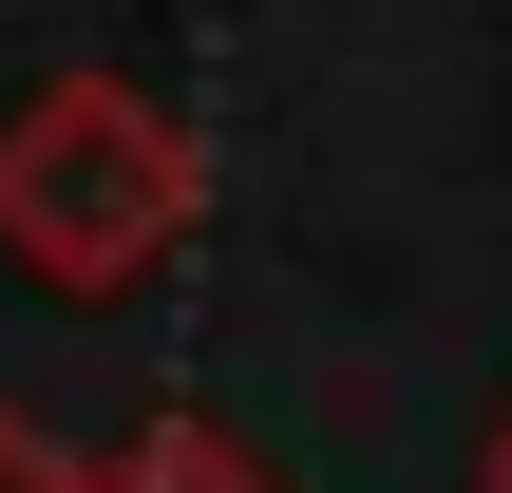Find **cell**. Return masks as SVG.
<instances>
[{"instance_id":"1","label":"cell","mask_w":512,"mask_h":493,"mask_svg":"<svg viewBox=\"0 0 512 493\" xmlns=\"http://www.w3.org/2000/svg\"><path fill=\"white\" fill-rule=\"evenodd\" d=\"M190 209H209V152H190V114L152 76H38L0 114V266L19 285L114 304V285H152L190 247Z\"/></svg>"},{"instance_id":"2","label":"cell","mask_w":512,"mask_h":493,"mask_svg":"<svg viewBox=\"0 0 512 493\" xmlns=\"http://www.w3.org/2000/svg\"><path fill=\"white\" fill-rule=\"evenodd\" d=\"M95 493H285V475H266L247 437H209V418H152V437H133Z\"/></svg>"},{"instance_id":"3","label":"cell","mask_w":512,"mask_h":493,"mask_svg":"<svg viewBox=\"0 0 512 493\" xmlns=\"http://www.w3.org/2000/svg\"><path fill=\"white\" fill-rule=\"evenodd\" d=\"M0 493H95V475H76V456H57V437H38L19 399H0Z\"/></svg>"},{"instance_id":"4","label":"cell","mask_w":512,"mask_h":493,"mask_svg":"<svg viewBox=\"0 0 512 493\" xmlns=\"http://www.w3.org/2000/svg\"><path fill=\"white\" fill-rule=\"evenodd\" d=\"M475 493H512V399H494V437H475Z\"/></svg>"}]
</instances>
